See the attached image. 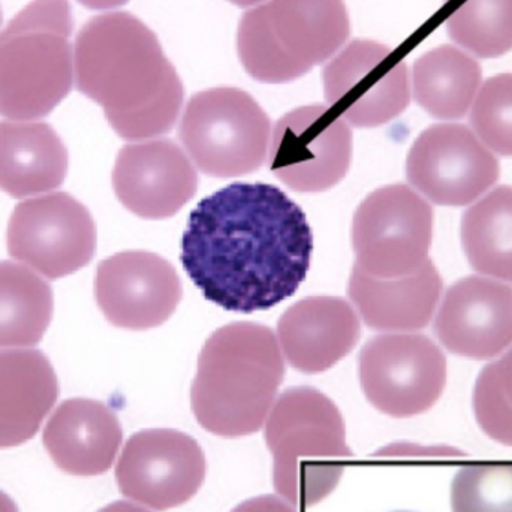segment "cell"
<instances>
[{
  "instance_id": "obj_1",
  "label": "cell",
  "mask_w": 512,
  "mask_h": 512,
  "mask_svg": "<svg viewBox=\"0 0 512 512\" xmlns=\"http://www.w3.org/2000/svg\"><path fill=\"white\" fill-rule=\"evenodd\" d=\"M313 236L303 210L276 186L233 183L189 216L182 264L207 300L254 313L294 295L306 279Z\"/></svg>"
},
{
  "instance_id": "obj_2",
  "label": "cell",
  "mask_w": 512,
  "mask_h": 512,
  "mask_svg": "<svg viewBox=\"0 0 512 512\" xmlns=\"http://www.w3.org/2000/svg\"><path fill=\"white\" fill-rule=\"evenodd\" d=\"M75 84L128 141L170 132L185 95L155 33L128 12L90 18L78 32Z\"/></svg>"
},
{
  "instance_id": "obj_3",
  "label": "cell",
  "mask_w": 512,
  "mask_h": 512,
  "mask_svg": "<svg viewBox=\"0 0 512 512\" xmlns=\"http://www.w3.org/2000/svg\"><path fill=\"white\" fill-rule=\"evenodd\" d=\"M285 376L270 328L234 322L210 336L191 390L195 418L207 432L242 438L261 429Z\"/></svg>"
},
{
  "instance_id": "obj_4",
  "label": "cell",
  "mask_w": 512,
  "mask_h": 512,
  "mask_svg": "<svg viewBox=\"0 0 512 512\" xmlns=\"http://www.w3.org/2000/svg\"><path fill=\"white\" fill-rule=\"evenodd\" d=\"M264 435L274 490L295 508L327 498L352 457L339 408L315 388L286 390L271 408Z\"/></svg>"
},
{
  "instance_id": "obj_5",
  "label": "cell",
  "mask_w": 512,
  "mask_h": 512,
  "mask_svg": "<svg viewBox=\"0 0 512 512\" xmlns=\"http://www.w3.org/2000/svg\"><path fill=\"white\" fill-rule=\"evenodd\" d=\"M68 0H33L0 33V116H48L72 89Z\"/></svg>"
},
{
  "instance_id": "obj_6",
  "label": "cell",
  "mask_w": 512,
  "mask_h": 512,
  "mask_svg": "<svg viewBox=\"0 0 512 512\" xmlns=\"http://www.w3.org/2000/svg\"><path fill=\"white\" fill-rule=\"evenodd\" d=\"M349 32L343 0H270L243 15L237 42L251 77L288 83L330 59Z\"/></svg>"
},
{
  "instance_id": "obj_7",
  "label": "cell",
  "mask_w": 512,
  "mask_h": 512,
  "mask_svg": "<svg viewBox=\"0 0 512 512\" xmlns=\"http://www.w3.org/2000/svg\"><path fill=\"white\" fill-rule=\"evenodd\" d=\"M179 137L192 162L207 176H245L267 159L270 119L248 93L218 87L189 101Z\"/></svg>"
},
{
  "instance_id": "obj_8",
  "label": "cell",
  "mask_w": 512,
  "mask_h": 512,
  "mask_svg": "<svg viewBox=\"0 0 512 512\" xmlns=\"http://www.w3.org/2000/svg\"><path fill=\"white\" fill-rule=\"evenodd\" d=\"M433 210L406 185L376 189L355 212V265L370 276L396 279L429 261Z\"/></svg>"
},
{
  "instance_id": "obj_9",
  "label": "cell",
  "mask_w": 512,
  "mask_h": 512,
  "mask_svg": "<svg viewBox=\"0 0 512 512\" xmlns=\"http://www.w3.org/2000/svg\"><path fill=\"white\" fill-rule=\"evenodd\" d=\"M361 388L382 414L409 418L424 414L441 399L447 358L423 334H384L360 354Z\"/></svg>"
},
{
  "instance_id": "obj_10",
  "label": "cell",
  "mask_w": 512,
  "mask_h": 512,
  "mask_svg": "<svg viewBox=\"0 0 512 512\" xmlns=\"http://www.w3.org/2000/svg\"><path fill=\"white\" fill-rule=\"evenodd\" d=\"M95 251V221L87 207L66 192L23 201L9 219V255L47 279L86 267Z\"/></svg>"
},
{
  "instance_id": "obj_11",
  "label": "cell",
  "mask_w": 512,
  "mask_h": 512,
  "mask_svg": "<svg viewBox=\"0 0 512 512\" xmlns=\"http://www.w3.org/2000/svg\"><path fill=\"white\" fill-rule=\"evenodd\" d=\"M203 448L186 433L143 430L126 442L116 466L120 493L155 511L191 501L206 480Z\"/></svg>"
},
{
  "instance_id": "obj_12",
  "label": "cell",
  "mask_w": 512,
  "mask_h": 512,
  "mask_svg": "<svg viewBox=\"0 0 512 512\" xmlns=\"http://www.w3.org/2000/svg\"><path fill=\"white\" fill-rule=\"evenodd\" d=\"M324 90L331 110L357 128L385 125L411 101L406 63L387 45L361 39L325 68Z\"/></svg>"
},
{
  "instance_id": "obj_13",
  "label": "cell",
  "mask_w": 512,
  "mask_h": 512,
  "mask_svg": "<svg viewBox=\"0 0 512 512\" xmlns=\"http://www.w3.org/2000/svg\"><path fill=\"white\" fill-rule=\"evenodd\" d=\"M351 129L324 105H310L277 122L268 149L270 170L297 192H324L348 173Z\"/></svg>"
},
{
  "instance_id": "obj_14",
  "label": "cell",
  "mask_w": 512,
  "mask_h": 512,
  "mask_svg": "<svg viewBox=\"0 0 512 512\" xmlns=\"http://www.w3.org/2000/svg\"><path fill=\"white\" fill-rule=\"evenodd\" d=\"M499 161L463 125H435L412 144L409 183L438 206L465 207L499 180Z\"/></svg>"
},
{
  "instance_id": "obj_15",
  "label": "cell",
  "mask_w": 512,
  "mask_h": 512,
  "mask_svg": "<svg viewBox=\"0 0 512 512\" xmlns=\"http://www.w3.org/2000/svg\"><path fill=\"white\" fill-rule=\"evenodd\" d=\"M95 297L114 327L150 330L176 312L183 297L182 280L162 256L146 251L120 252L99 262Z\"/></svg>"
},
{
  "instance_id": "obj_16",
  "label": "cell",
  "mask_w": 512,
  "mask_h": 512,
  "mask_svg": "<svg viewBox=\"0 0 512 512\" xmlns=\"http://www.w3.org/2000/svg\"><path fill=\"white\" fill-rule=\"evenodd\" d=\"M113 188L120 203L143 219H167L194 198L198 176L170 140L128 144L117 155Z\"/></svg>"
},
{
  "instance_id": "obj_17",
  "label": "cell",
  "mask_w": 512,
  "mask_h": 512,
  "mask_svg": "<svg viewBox=\"0 0 512 512\" xmlns=\"http://www.w3.org/2000/svg\"><path fill=\"white\" fill-rule=\"evenodd\" d=\"M435 331L451 354L489 360L512 343V288L468 276L450 286Z\"/></svg>"
},
{
  "instance_id": "obj_18",
  "label": "cell",
  "mask_w": 512,
  "mask_h": 512,
  "mask_svg": "<svg viewBox=\"0 0 512 512\" xmlns=\"http://www.w3.org/2000/svg\"><path fill=\"white\" fill-rule=\"evenodd\" d=\"M351 304L339 297H309L289 307L277 324V342L298 372L321 373L346 357L360 340Z\"/></svg>"
},
{
  "instance_id": "obj_19",
  "label": "cell",
  "mask_w": 512,
  "mask_h": 512,
  "mask_svg": "<svg viewBox=\"0 0 512 512\" xmlns=\"http://www.w3.org/2000/svg\"><path fill=\"white\" fill-rule=\"evenodd\" d=\"M57 468L74 477H98L113 466L123 442L122 424L105 403L69 399L60 403L42 435Z\"/></svg>"
},
{
  "instance_id": "obj_20",
  "label": "cell",
  "mask_w": 512,
  "mask_h": 512,
  "mask_svg": "<svg viewBox=\"0 0 512 512\" xmlns=\"http://www.w3.org/2000/svg\"><path fill=\"white\" fill-rule=\"evenodd\" d=\"M442 292L433 262L396 279H379L354 265L348 294L363 321L373 330L417 331L429 325Z\"/></svg>"
},
{
  "instance_id": "obj_21",
  "label": "cell",
  "mask_w": 512,
  "mask_h": 512,
  "mask_svg": "<svg viewBox=\"0 0 512 512\" xmlns=\"http://www.w3.org/2000/svg\"><path fill=\"white\" fill-rule=\"evenodd\" d=\"M59 394L56 372L41 351H0V448L35 438Z\"/></svg>"
},
{
  "instance_id": "obj_22",
  "label": "cell",
  "mask_w": 512,
  "mask_h": 512,
  "mask_svg": "<svg viewBox=\"0 0 512 512\" xmlns=\"http://www.w3.org/2000/svg\"><path fill=\"white\" fill-rule=\"evenodd\" d=\"M68 165V150L47 123L0 122V189L12 198L59 188Z\"/></svg>"
},
{
  "instance_id": "obj_23",
  "label": "cell",
  "mask_w": 512,
  "mask_h": 512,
  "mask_svg": "<svg viewBox=\"0 0 512 512\" xmlns=\"http://www.w3.org/2000/svg\"><path fill=\"white\" fill-rule=\"evenodd\" d=\"M481 77L477 60L459 48H435L415 62V101L436 119H462L474 101Z\"/></svg>"
},
{
  "instance_id": "obj_24",
  "label": "cell",
  "mask_w": 512,
  "mask_h": 512,
  "mask_svg": "<svg viewBox=\"0 0 512 512\" xmlns=\"http://www.w3.org/2000/svg\"><path fill=\"white\" fill-rule=\"evenodd\" d=\"M53 312L50 283L24 265L0 261V348L38 345Z\"/></svg>"
},
{
  "instance_id": "obj_25",
  "label": "cell",
  "mask_w": 512,
  "mask_h": 512,
  "mask_svg": "<svg viewBox=\"0 0 512 512\" xmlns=\"http://www.w3.org/2000/svg\"><path fill=\"white\" fill-rule=\"evenodd\" d=\"M462 243L474 270L512 283L511 186H499L463 215Z\"/></svg>"
},
{
  "instance_id": "obj_26",
  "label": "cell",
  "mask_w": 512,
  "mask_h": 512,
  "mask_svg": "<svg viewBox=\"0 0 512 512\" xmlns=\"http://www.w3.org/2000/svg\"><path fill=\"white\" fill-rule=\"evenodd\" d=\"M450 38L483 59L512 50V0H460L447 20Z\"/></svg>"
},
{
  "instance_id": "obj_27",
  "label": "cell",
  "mask_w": 512,
  "mask_h": 512,
  "mask_svg": "<svg viewBox=\"0 0 512 512\" xmlns=\"http://www.w3.org/2000/svg\"><path fill=\"white\" fill-rule=\"evenodd\" d=\"M474 411L489 438L512 447V349L478 376Z\"/></svg>"
},
{
  "instance_id": "obj_28",
  "label": "cell",
  "mask_w": 512,
  "mask_h": 512,
  "mask_svg": "<svg viewBox=\"0 0 512 512\" xmlns=\"http://www.w3.org/2000/svg\"><path fill=\"white\" fill-rule=\"evenodd\" d=\"M453 512H512V465L460 469L451 484Z\"/></svg>"
},
{
  "instance_id": "obj_29",
  "label": "cell",
  "mask_w": 512,
  "mask_h": 512,
  "mask_svg": "<svg viewBox=\"0 0 512 512\" xmlns=\"http://www.w3.org/2000/svg\"><path fill=\"white\" fill-rule=\"evenodd\" d=\"M472 128L502 156H512V74L495 75L481 87L471 113Z\"/></svg>"
},
{
  "instance_id": "obj_30",
  "label": "cell",
  "mask_w": 512,
  "mask_h": 512,
  "mask_svg": "<svg viewBox=\"0 0 512 512\" xmlns=\"http://www.w3.org/2000/svg\"><path fill=\"white\" fill-rule=\"evenodd\" d=\"M231 512H298V510L279 496L265 495L242 502Z\"/></svg>"
},
{
  "instance_id": "obj_31",
  "label": "cell",
  "mask_w": 512,
  "mask_h": 512,
  "mask_svg": "<svg viewBox=\"0 0 512 512\" xmlns=\"http://www.w3.org/2000/svg\"><path fill=\"white\" fill-rule=\"evenodd\" d=\"M77 2L89 9L105 11V9L120 8V6L126 5L129 0H77Z\"/></svg>"
},
{
  "instance_id": "obj_32",
  "label": "cell",
  "mask_w": 512,
  "mask_h": 512,
  "mask_svg": "<svg viewBox=\"0 0 512 512\" xmlns=\"http://www.w3.org/2000/svg\"><path fill=\"white\" fill-rule=\"evenodd\" d=\"M98 512H150L144 510V508L137 507V505L131 504V502L117 501L113 504L107 505Z\"/></svg>"
},
{
  "instance_id": "obj_33",
  "label": "cell",
  "mask_w": 512,
  "mask_h": 512,
  "mask_svg": "<svg viewBox=\"0 0 512 512\" xmlns=\"http://www.w3.org/2000/svg\"><path fill=\"white\" fill-rule=\"evenodd\" d=\"M0 512H20L11 496L0 490Z\"/></svg>"
},
{
  "instance_id": "obj_34",
  "label": "cell",
  "mask_w": 512,
  "mask_h": 512,
  "mask_svg": "<svg viewBox=\"0 0 512 512\" xmlns=\"http://www.w3.org/2000/svg\"><path fill=\"white\" fill-rule=\"evenodd\" d=\"M230 2H233L234 5L237 6H251L255 5V3L262 2V0H230Z\"/></svg>"
},
{
  "instance_id": "obj_35",
  "label": "cell",
  "mask_w": 512,
  "mask_h": 512,
  "mask_svg": "<svg viewBox=\"0 0 512 512\" xmlns=\"http://www.w3.org/2000/svg\"><path fill=\"white\" fill-rule=\"evenodd\" d=\"M0 24H2V11H0Z\"/></svg>"
}]
</instances>
